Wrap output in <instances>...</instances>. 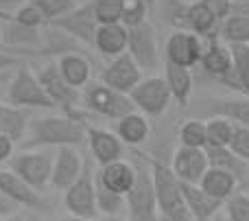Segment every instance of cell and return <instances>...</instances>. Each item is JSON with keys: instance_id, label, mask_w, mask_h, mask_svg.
Here are the masks:
<instances>
[{"instance_id": "cell-1", "label": "cell", "mask_w": 249, "mask_h": 221, "mask_svg": "<svg viewBox=\"0 0 249 221\" xmlns=\"http://www.w3.org/2000/svg\"><path fill=\"white\" fill-rule=\"evenodd\" d=\"M88 125L81 116H74L72 110L68 114H42L33 116L29 123L26 136L22 140V149H57L66 145L86 143Z\"/></svg>"}, {"instance_id": "cell-2", "label": "cell", "mask_w": 249, "mask_h": 221, "mask_svg": "<svg viewBox=\"0 0 249 221\" xmlns=\"http://www.w3.org/2000/svg\"><path fill=\"white\" fill-rule=\"evenodd\" d=\"M129 160L136 166V180L129 193L124 195V210L129 221H162L158 208V195H155L153 173H151V160L146 153L133 147Z\"/></svg>"}, {"instance_id": "cell-3", "label": "cell", "mask_w": 249, "mask_h": 221, "mask_svg": "<svg viewBox=\"0 0 249 221\" xmlns=\"http://www.w3.org/2000/svg\"><path fill=\"white\" fill-rule=\"evenodd\" d=\"M151 173H153L155 195H158V208L162 221H193L188 213V206L181 195V184L177 175L173 173L171 165L149 156Z\"/></svg>"}, {"instance_id": "cell-4", "label": "cell", "mask_w": 249, "mask_h": 221, "mask_svg": "<svg viewBox=\"0 0 249 221\" xmlns=\"http://www.w3.org/2000/svg\"><path fill=\"white\" fill-rule=\"evenodd\" d=\"M4 101L16 108L24 110H53V101L48 99L46 90L42 88L37 74L29 68L26 64H18L13 68L11 77L7 81V90H4Z\"/></svg>"}, {"instance_id": "cell-5", "label": "cell", "mask_w": 249, "mask_h": 221, "mask_svg": "<svg viewBox=\"0 0 249 221\" xmlns=\"http://www.w3.org/2000/svg\"><path fill=\"white\" fill-rule=\"evenodd\" d=\"M53 162H55V149H22L11 156L7 169H11L18 178L44 193L51 186Z\"/></svg>"}, {"instance_id": "cell-6", "label": "cell", "mask_w": 249, "mask_h": 221, "mask_svg": "<svg viewBox=\"0 0 249 221\" xmlns=\"http://www.w3.org/2000/svg\"><path fill=\"white\" fill-rule=\"evenodd\" d=\"M166 16L175 29H186L201 37H219L221 22L212 16V11L203 4V0L184 2V0H168Z\"/></svg>"}, {"instance_id": "cell-7", "label": "cell", "mask_w": 249, "mask_h": 221, "mask_svg": "<svg viewBox=\"0 0 249 221\" xmlns=\"http://www.w3.org/2000/svg\"><path fill=\"white\" fill-rule=\"evenodd\" d=\"M81 103L86 105L88 112H94L103 118H112V121H118L124 114L136 110L129 94H123V92L114 90V88L105 86L101 81H90L83 88Z\"/></svg>"}, {"instance_id": "cell-8", "label": "cell", "mask_w": 249, "mask_h": 221, "mask_svg": "<svg viewBox=\"0 0 249 221\" xmlns=\"http://www.w3.org/2000/svg\"><path fill=\"white\" fill-rule=\"evenodd\" d=\"M64 206L70 215H77V217L94 219L99 215V208H96V173L92 169L90 160H86L81 175L64 191Z\"/></svg>"}, {"instance_id": "cell-9", "label": "cell", "mask_w": 249, "mask_h": 221, "mask_svg": "<svg viewBox=\"0 0 249 221\" xmlns=\"http://www.w3.org/2000/svg\"><path fill=\"white\" fill-rule=\"evenodd\" d=\"M129 99L136 105L138 112L146 114V116H162L171 105L173 96L164 77L151 74V77H142V81L129 92Z\"/></svg>"}, {"instance_id": "cell-10", "label": "cell", "mask_w": 249, "mask_h": 221, "mask_svg": "<svg viewBox=\"0 0 249 221\" xmlns=\"http://www.w3.org/2000/svg\"><path fill=\"white\" fill-rule=\"evenodd\" d=\"M127 53L133 57L142 73H155L160 66L158 35L149 22L127 29Z\"/></svg>"}, {"instance_id": "cell-11", "label": "cell", "mask_w": 249, "mask_h": 221, "mask_svg": "<svg viewBox=\"0 0 249 221\" xmlns=\"http://www.w3.org/2000/svg\"><path fill=\"white\" fill-rule=\"evenodd\" d=\"M0 195L16 204L18 208L35 210V213H46L51 208V202L46 200L42 191L26 184L22 178H18L11 169H0Z\"/></svg>"}, {"instance_id": "cell-12", "label": "cell", "mask_w": 249, "mask_h": 221, "mask_svg": "<svg viewBox=\"0 0 249 221\" xmlns=\"http://www.w3.org/2000/svg\"><path fill=\"white\" fill-rule=\"evenodd\" d=\"M48 26H55V29L64 31L66 35H70V37L77 39L83 46L94 48V35H96V29H99V22H96V18H94L92 0L90 2L77 4L70 13L48 22Z\"/></svg>"}, {"instance_id": "cell-13", "label": "cell", "mask_w": 249, "mask_h": 221, "mask_svg": "<svg viewBox=\"0 0 249 221\" xmlns=\"http://www.w3.org/2000/svg\"><path fill=\"white\" fill-rule=\"evenodd\" d=\"M203 55V37L193 31L175 29L168 35L166 44H164V61L184 66V68H193L201 61Z\"/></svg>"}, {"instance_id": "cell-14", "label": "cell", "mask_w": 249, "mask_h": 221, "mask_svg": "<svg viewBox=\"0 0 249 221\" xmlns=\"http://www.w3.org/2000/svg\"><path fill=\"white\" fill-rule=\"evenodd\" d=\"M140 81H142V70L129 53L112 57L105 64V68L101 70V83L123 92V94H129Z\"/></svg>"}, {"instance_id": "cell-15", "label": "cell", "mask_w": 249, "mask_h": 221, "mask_svg": "<svg viewBox=\"0 0 249 221\" xmlns=\"http://www.w3.org/2000/svg\"><path fill=\"white\" fill-rule=\"evenodd\" d=\"M37 79L42 83V88L46 90L48 99L53 101L55 108H61V110H72L74 105L81 101V90L72 88L64 77H61L59 68H57V61H51L46 64L42 70L37 73Z\"/></svg>"}, {"instance_id": "cell-16", "label": "cell", "mask_w": 249, "mask_h": 221, "mask_svg": "<svg viewBox=\"0 0 249 221\" xmlns=\"http://www.w3.org/2000/svg\"><path fill=\"white\" fill-rule=\"evenodd\" d=\"M83 156L79 153L77 147L66 145V147L55 149V162H53V178H51V188L64 193L74 180L81 175L83 171Z\"/></svg>"}, {"instance_id": "cell-17", "label": "cell", "mask_w": 249, "mask_h": 221, "mask_svg": "<svg viewBox=\"0 0 249 221\" xmlns=\"http://www.w3.org/2000/svg\"><path fill=\"white\" fill-rule=\"evenodd\" d=\"M0 29H2V51H7L9 55H13L18 51L26 53L42 46V29L20 24V22L13 20L11 13H7L2 18Z\"/></svg>"}, {"instance_id": "cell-18", "label": "cell", "mask_w": 249, "mask_h": 221, "mask_svg": "<svg viewBox=\"0 0 249 221\" xmlns=\"http://www.w3.org/2000/svg\"><path fill=\"white\" fill-rule=\"evenodd\" d=\"M201 68L206 70L210 77L219 79V81L234 83L232 70H234V59L232 51L225 42L219 37H208V44H203V55H201Z\"/></svg>"}, {"instance_id": "cell-19", "label": "cell", "mask_w": 249, "mask_h": 221, "mask_svg": "<svg viewBox=\"0 0 249 221\" xmlns=\"http://www.w3.org/2000/svg\"><path fill=\"white\" fill-rule=\"evenodd\" d=\"M208 166H210V162H208L206 149L184 147V145H181V147L173 153L171 169H173V173L177 175V180H181V182L199 184V180L203 178Z\"/></svg>"}, {"instance_id": "cell-20", "label": "cell", "mask_w": 249, "mask_h": 221, "mask_svg": "<svg viewBox=\"0 0 249 221\" xmlns=\"http://www.w3.org/2000/svg\"><path fill=\"white\" fill-rule=\"evenodd\" d=\"M86 143L92 151V158H94V162L99 166L109 165V162H114V160H121L124 156L123 140L118 138L116 134H112V131L103 129V127L88 125Z\"/></svg>"}, {"instance_id": "cell-21", "label": "cell", "mask_w": 249, "mask_h": 221, "mask_svg": "<svg viewBox=\"0 0 249 221\" xmlns=\"http://www.w3.org/2000/svg\"><path fill=\"white\" fill-rule=\"evenodd\" d=\"M181 195H184V202L188 206V213L193 221H212L216 213L221 210V206L225 202L216 200V197L208 195L199 184H190V182H181Z\"/></svg>"}, {"instance_id": "cell-22", "label": "cell", "mask_w": 249, "mask_h": 221, "mask_svg": "<svg viewBox=\"0 0 249 221\" xmlns=\"http://www.w3.org/2000/svg\"><path fill=\"white\" fill-rule=\"evenodd\" d=\"M96 180L103 184L105 188L118 193V195H127L129 188L133 186V180H136V166L131 160H114L109 165H103L96 173Z\"/></svg>"}, {"instance_id": "cell-23", "label": "cell", "mask_w": 249, "mask_h": 221, "mask_svg": "<svg viewBox=\"0 0 249 221\" xmlns=\"http://www.w3.org/2000/svg\"><path fill=\"white\" fill-rule=\"evenodd\" d=\"M151 134V123H149V116L138 110L133 112L124 114L123 118L116 121V136L123 140L124 147H140L142 143H146Z\"/></svg>"}, {"instance_id": "cell-24", "label": "cell", "mask_w": 249, "mask_h": 221, "mask_svg": "<svg viewBox=\"0 0 249 221\" xmlns=\"http://www.w3.org/2000/svg\"><path fill=\"white\" fill-rule=\"evenodd\" d=\"M94 48L103 57L112 59L116 55L127 53V26L116 22V24H99L94 35Z\"/></svg>"}, {"instance_id": "cell-25", "label": "cell", "mask_w": 249, "mask_h": 221, "mask_svg": "<svg viewBox=\"0 0 249 221\" xmlns=\"http://www.w3.org/2000/svg\"><path fill=\"white\" fill-rule=\"evenodd\" d=\"M57 68H59L61 77L72 88H77V90H83L92 81V64L81 53H66V55H61L57 59Z\"/></svg>"}, {"instance_id": "cell-26", "label": "cell", "mask_w": 249, "mask_h": 221, "mask_svg": "<svg viewBox=\"0 0 249 221\" xmlns=\"http://www.w3.org/2000/svg\"><path fill=\"white\" fill-rule=\"evenodd\" d=\"M33 118L31 110L16 108V105L0 101V134H7L16 143H22L29 129V123Z\"/></svg>"}, {"instance_id": "cell-27", "label": "cell", "mask_w": 249, "mask_h": 221, "mask_svg": "<svg viewBox=\"0 0 249 221\" xmlns=\"http://www.w3.org/2000/svg\"><path fill=\"white\" fill-rule=\"evenodd\" d=\"M164 81H166L171 96L177 101L179 105H188L190 96H193V70L184 68V66L171 64V61H164Z\"/></svg>"}, {"instance_id": "cell-28", "label": "cell", "mask_w": 249, "mask_h": 221, "mask_svg": "<svg viewBox=\"0 0 249 221\" xmlns=\"http://www.w3.org/2000/svg\"><path fill=\"white\" fill-rule=\"evenodd\" d=\"M199 186L208 193V195L216 197L221 202H228L234 195L238 186L236 175H232L230 171L216 169V166H208V171L203 173V178L199 180Z\"/></svg>"}, {"instance_id": "cell-29", "label": "cell", "mask_w": 249, "mask_h": 221, "mask_svg": "<svg viewBox=\"0 0 249 221\" xmlns=\"http://www.w3.org/2000/svg\"><path fill=\"white\" fill-rule=\"evenodd\" d=\"M210 114L232 118L236 125L249 127V99L247 96H221V99L208 101Z\"/></svg>"}, {"instance_id": "cell-30", "label": "cell", "mask_w": 249, "mask_h": 221, "mask_svg": "<svg viewBox=\"0 0 249 221\" xmlns=\"http://www.w3.org/2000/svg\"><path fill=\"white\" fill-rule=\"evenodd\" d=\"M206 156H208V162H210V166L230 171L232 175H236L238 182L245 178L247 171H249L247 162L241 160V158H238L230 147H206Z\"/></svg>"}, {"instance_id": "cell-31", "label": "cell", "mask_w": 249, "mask_h": 221, "mask_svg": "<svg viewBox=\"0 0 249 221\" xmlns=\"http://www.w3.org/2000/svg\"><path fill=\"white\" fill-rule=\"evenodd\" d=\"M219 39L228 46L249 44V18L243 13H230L219 26Z\"/></svg>"}, {"instance_id": "cell-32", "label": "cell", "mask_w": 249, "mask_h": 221, "mask_svg": "<svg viewBox=\"0 0 249 221\" xmlns=\"http://www.w3.org/2000/svg\"><path fill=\"white\" fill-rule=\"evenodd\" d=\"M206 129H208V147H230L236 123L228 116L214 114V116H210L206 121Z\"/></svg>"}, {"instance_id": "cell-33", "label": "cell", "mask_w": 249, "mask_h": 221, "mask_svg": "<svg viewBox=\"0 0 249 221\" xmlns=\"http://www.w3.org/2000/svg\"><path fill=\"white\" fill-rule=\"evenodd\" d=\"M230 51H232L234 59V86L249 94V44H234V46H230Z\"/></svg>"}, {"instance_id": "cell-34", "label": "cell", "mask_w": 249, "mask_h": 221, "mask_svg": "<svg viewBox=\"0 0 249 221\" xmlns=\"http://www.w3.org/2000/svg\"><path fill=\"white\" fill-rule=\"evenodd\" d=\"M179 143L184 145V147L206 149L208 147L206 121H201V118H188V121L181 123V127H179Z\"/></svg>"}, {"instance_id": "cell-35", "label": "cell", "mask_w": 249, "mask_h": 221, "mask_svg": "<svg viewBox=\"0 0 249 221\" xmlns=\"http://www.w3.org/2000/svg\"><path fill=\"white\" fill-rule=\"evenodd\" d=\"M96 208H99V213H103L105 217H118L124 210V197L109 191V188H105L103 184L96 180Z\"/></svg>"}, {"instance_id": "cell-36", "label": "cell", "mask_w": 249, "mask_h": 221, "mask_svg": "<svg viewBox=\"0 0 249 221\" xmlns=\"http://www.w3.org/2000/svg\"><path fill=\"white\" fill-rule=\"evenodd\" d=\"M92 9L99 24H116L123 18V0H92Z\"/></svg>"}, {"instance_id": "cell-37", "label": "cell", "mask_w": 249, "mask_h": 221, "mask_svg": "<svg viewBox=\"0 0 249 221\" xmlns=\"http://www.w3.org/2000/svg\"><path fill=\"white\" fill-rule=\"evenodd\" d=\"M29 2H33L44 13L46 22L57 20V18L66 16V13H70L77 7V0H29Z\"/></svg>"}, {"instance_id": "cell-38", "label": "cell", "mask_w": 249, "mask_h": 221, "mask_svg": "<svg viewBox=\"0 0 249 221\" xmlns=\"http://www.w3.org/2000/svg\"><path fill=\"white\" fill-rule=\"evenodd\" d=\"M11 16H13L16 22H20V24H24V26H33V29H44V26L48 24L46 18H44V13L39 11L33 2H29V0H26L24 4H20Z\"/></svg>"}, {"instance_id": "cell-39", "label": "cell", "mask_w": 249, "mask_h": 221, "mask_svg": "<svg viewBox=\"0 0 249 221\" xmlns=\"http://www.w3.org/2000/svg\"><path fill=\"white\" fill-rule=\"evenodd\" d=\"M151 9L146 7L142 0H123V18H121V24L129 26H136L146 22V16H149Z\"/></svg>"}, {"instance_id": "cell-40", "label": "cell", "mask_w": 249, "mask_h": 221, "mask_svg": "<svg viewBox=\"0 0 249 221\" xmlns=\"http://www.w3.org/2000/svg\"><path fill=\"white\" fill-rule=\"evenodd\" d=\"M230 221H249V195H232L225 202Z\"/></svg>"}, {"instance_id": "cell-41", "label": "cell", "mask_w": 249, "mask_h": 221, "mask_svg": "<svg viewBox=\"0 0 249 221\" xmlns=\"http://www.w3.org/2000/svg\"><path fill=\"white\" fill-rule=\"evenodd\" d=\"M230 149H232L241 160L249 162V127L236 125L234 136H232V143H230Z\"/></svg>"}, {"instance_id": "cell-42", "label": "cell", "mask_w": 249, "mask_h": 221, "mask_svg": "<svg viewBox=\"0 0 249 221\" xmlns=\"http://www.w3.org/2000/svg\"><path fill=\"white\" fill-rule=\"evenodd\" d=\"M203 4L210 9L212 16H214L219 22H223L225 18L232 13V7H234L232 0H203Z\"/></svg>"}, {"instance_id": "cell-43", "label": "cell", "mask_w": 249, "mask_h": 221, "mask_svg": "<svg viewBox=\"0 0 249 221\" xmlns=\"http://www.w3.org/2000/svg\"><path fill=\"white\" fill-rule=\"evenodd\" d=\"M13 153H16V140L9 138L7 134H0V165L11 160Z\"/></svg>"}, {"instance_id": "cell-44", "label": "cell", "mask_w": 249, "mask_h": 221, "mask_svg": "<svg viewBox=\"0 0 249 221\" xmlns=\"http://www.w3.org/2000/svg\"><path fill=\"white\" fill-rule=\"evenodd\" d=\"M18 64H20V59H18L16 55H9L7 51H2V48H0V73H7V70H13Z\"/></svg>"}, {"instance_id": "cell-45", "label": "cell", "mask_w": 249, "mask_h": 221, "mask_svg": "<svg viewBox=\"0 0 249 221\" xmlns=\"http://www.w3.org/2000/svg\"><path fill=\"white\" fill-rule=\"evenodd\" d=\"M22 2H26V0H0V20H2L9 11H16Z\"/></svg>"}, {"instance_id": "cell-46", "label": "cell", "mask_w": 249, "mask_h": 221, "mask_svg": "<svg viewBox=\"0 0 249 221\" xmlns=\"http://www.w3.org/2000/svg\"><path fill=\"white\" fill-rule=\"evenodd\" d=\"M16 210H18L16 204H11L9 200H4V197L0 195V217H2V215H9V213H16Z\"/></svg>"}, {"instance_id": "cell-47", "label": "cell", "mask_w": 249, "mask_h": 221, "mask_svg": "<svg viewBox=\"0 0 249 221\" xmlns=\"http://www.w3.org/2000/svg\"><path fill=\"white\" fill-rule=\"evenodd\" d=\"M0 221H26L24 215H18V213H9V215H2Z\"/></svg>"}, {"instance_id": "cell-48", "label": "cell", "mask_w": 249, "mask_h": 221, "mask_svg": "<svg viewBox=\"0 0 249 221\" xmlns=\"http://www.w3.org/2000/svg\"><path fill=\"white\" fill-rule=\"evenodd\" d=\"M232 11H234V13H243V16L249 18V2H245V4H234Z\"/></svg>"}, {"instance_id": "cell-49", "label": "cell", "mask_w": 249, "mask_h": 221, "mask_svg": "<svg viewBox=\"0 0 249 221\" xmlns=\"http://www.w3.org/2000/svg\"><path fill=\"white\" fill-rule=\"evenodd\" d=\"M24 219L26 221H44L42 217H39V213H35V210H29V213L24 215Z\"/></svg>"}, {"instance_id": "cell-50", "label": "cell", "mask_w": 249, "mask_h": 221, "mask_svg": "<svg viewBox=\"0 0 249 221\" xmlns=\"http://www.w3.org/2000/svg\"><path fill=\"white\" fill-rule=\"evenodd\" d=\"M59 221H92V219H86V217H77V215H66V217H61Z\"/></svg>"}, {"instance_id": "cell-51", "label": "cell", "mask_w": 249, "mask_h": 221, "mask_svg": "<svg viewBox=\"0 0 249 221\" xmlns=\"http://www.w3.org/2000/svg\"><path fill=\"white\" fill-rule=\"evenodd\" d=\"M9 77H11V73H9V70H7V73H0V86H2V83H7Z\"/></svg>"}, {"instance_id": "cell-52", "label": "cell", "mask_w": 249, "mask_h": 221, "mask_svg": "<svg viewBox=\"0 0 249 221\" xmlns=\"http://www.w3.org/2000/svg\"><path fill=\"white\" fill-rule=\"evenodd\" d=\"M142 2H144L146 7H149V9H153L155 4H158V0H142Z\"/></svg>"}, {"instance_id": "cell-53", "label": "cell", "mask_w": 249, "mask_h": 221, "mask_svg": "<svg viewBox=\"0 0 249 221\" xmlns=\"http://www.w3.org/2000/svg\"><path fill=\"white\" fill-rule=\"evenodd\" d=\"M105 221H129V219H123V217H107Z\"/></svg>"}, {"instance_id": "cell-54", "label": "cell", "mask_w": 249, "mask_h": 221, "mask_svg": "<svg viewBox=\"0 0 249 221\" xmlns=\"http://www.w3.org/2000/svg\"><path fill=\"white\" fill-rule=\"evenodd\" d=\"M234 4H245V2H249V0H232Z\"/></svg>"}, {"instance_id": "cell-55", "label": "cell", "mask_w": 249, "mask_h": 221, "mask_svg": "<svg viewBox=\"0 0 249 221\" xmlns=\"http://www.w3.org/2000/svg\"><path fill=\"white\" fill-rule=\"evenodd\" d=\"M0 48H2V29H0Z\"/></svg>"}, {"instance_id": "cell-56", "label": "cell", "mask_w": 249, "mask_h": 221, "mask_svg": "<svg viewBox=\"0 0 249 221\" xmlns=\"http://www.w3.org/2000/svg\"><path fill=\"white\" fill-rule=\"evenodd\" d=\"M228 221H230V219H228Z\"/></svg>"}]
</instances>
